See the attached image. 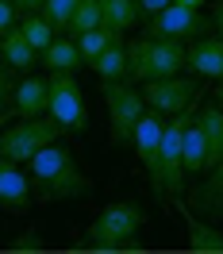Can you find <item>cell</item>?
<instances>
[{"label":"cell","mask_w":223,"mask_h":254,"mask_svg":"<svg viewBox=\"0 0 223 254\" xmlns=\"http://www.w3.org/2000/svg\"><path fill=\"white\" fill-rule=\"evenodd\" d=\"M8 27H16V4L12 0H0V35L8 31Z\"/></svg>","instance_id":"83f0119b"},{"label":"cell","mask_w":223,"mask_h":254,"mask_svg":"<svg viewBox=\"0 0 223 254\" xmlns=\"http://www.w3.org/2000/svg\"><path fill=\"white\" fill-rule=\"evenodd\" d=\"M62 135H65V131H62V124H58L54 116H31V120H19V124H12V127L0 131V158L27 166L35 150L58 143Z\"/></svg>","instance_id":"277c9868"},{"label":"cell","mask_w":223,"mask_h":254,"mask_svg":"<svg viewBox=\"0 0 223 254\" xmlns=\"http://www.w3.org/2000/svg\"><path fill=\"white\" fill-rule=\"evenodd\" d=\"M39 62L47 65L50 73H73L77 65H85V58H81V50H77V39H54V43L43 50Z\"/></svg>","instance_id":"d6986e66"},{"label":"cell","mask_w":223,"mask_h":254,"mask_svg":"<svg viewBox=\"0 0 223 254\" xmlns=\"http://www.w3.org/2000/svg\"><path fill=\"white\" fill-rule=\"evenodd\" d=\"M81 0H47L39 12L50 19V27L54 31H69V19H73V12H77Z\"/></svg>","instance_id":"cb8c5ba5"},{"label":"cell","mask_w":223,"mask_h":254,"mask_svg":"<svg viewBox=\"0 0 223 254\" xmlns=\"http://www.w3.org/2000/svg\"><path fill=\"white\" fill-rule=\"evenodd\" d=\"M93 27H100V0H81L73 19H69V31L81 35V31H93Z\"/></svg>","instance_id":"d4e9b609"},{"label":"cell","mask_w":223,"mask_h":254,"mask_svg":"<svg viewBox=\"0 0 223 254\" xmlns=\"http://www.w3.org/2000/svg\"><path fill=\"white\" fill-rule=\"evenodd\" d=\"M19 31L27 35V43H31L39 54L54 43V27H50V19L43 16V12H27V16H23V23H19Z\"/></svg>","instance_id":"603a6c76"},{"label":"cell","mask_w":223,"mask_h":254,"mask_svg":"<svg viewBox=\"0 0 223 254\" xmlns=\"http://www.w3.org/2000/svg\"><path fill=\"white\" fill-rule=\"evenodd\" d=\"M216 104H220V108H223V77L216 81Z\"/></svg>","instance_id":"1f68e13d"},{"label":"cell","mask_w":223,"mask_h":254,"mask_svg":"<svg viewBox=\"0 0 223 254\" xmlns=\"http://www.w3.org/2000/svg\"><path fill=\"white\" fill-rule=\"evenodd\" d=\"M181 158H185V174H204V131H200L196 116H189V124H185Z\"/></svg>","instance_id":"ffe728a7"},{"label":"cell","mask_w":223,"mask_h":254,"mask_svg":"<svg viewBox=\"0 0 223 254\" xmlns=\"http://www.w3.org/2000/svg\"><path fill=\"white\" fill-rule=\"evenodd\" d=\"M212 31L223 39V0H216V12H212Z\"/></svg>","instance_id":"4dcf8cb0"},{"label":"cell","mask_w":223,"mask_h":254,"mask_svg":"<svg viewBox=\"0 0 223 254\" xmlns=\"http://www.w3.org/2000/svg\"><path fill=\"white\" fill-rule=\"evenodd\" d=\"M12 89H16V81H12V65L4 62V65H0V108L12 100Z\"/></svg>","instance_id":"4316f807"},{"label":"cell","mask_w":223,"mask_h":254,"mask_svg":"<svg viewBox=\"0 0 223 254\" xmlns=\"http://www.w3.org/2000/svg\"><path fill=\"white\" fill-rule=\"evenodd\" d=\"M12 4H16V12H23V16H27V12H39L47 0H12Z\"/></svg>","instance_id":"f546056e"},{"label":"cell","mask_w":223,"mask_h":254,"mask_svg":"<svg viewBox=\"0 0 223 254\" xmlns=\"http://www.w3.org/2000/svg\"><path fill=\"white\" fill-rule=\"evenodd\" d=\"M189 208L192 212H200L204 220H223V158L208 170V181L204 185H196L189 192Z\"/></svg>","instance_id":"4fadbf2b"},{"label":"cell","mask_w":223,"mask_h":254,"mask_svg":"<svg viewBox=\"0 0 223 254\" xmlns=\"http://www.w3.org/2000/svg\"><path fill=\"white\" fill-rule=\"evenodd\" d=\"M162 127H166V116H158L154 108H146L139 116V124H135V135H131V146H135V154L143 162L146 177H150V192H154V200H169L166 189H162V174H158V143H162Z\"/></svg>","instance_id":"30bf717a"},{"label":"cell","mask_w":223,"mask_h":254,"mask_svg":"<svg viewBox=\"0 0 223 254\" xmlns=\"http://www.w3.org/2000/svg\"><path fill=\"white\" fill-rule=\"evenodd\" d=\"M100 81H127V47H123V39H115L112 47H104L96 54L93 62H89Z\"/></svg>","instance_id":"ac0fdd59"},{"label":"cell","mask_w":223,"mask_h":254,"mask_svg":"<svg viewBox=\"0 0 223 254\" xmlns=\"http://www.w3.org/2000/svg\"><path fill=\"white\" fill-rule=\"evenodd\" d=\"M200 131H204V174L223 158V108L220 104H204L196 112Z\"/></svg>","instance_id":"2e32d148"},{"label":"cell","mask_w":223,"mask_h":254,"mask_svg":"<svg viewBox=\"0 0 223 254\" xmlns=\"http://www.w3.org/2000/svg\"><path fill=\"white\" fill-rule=\"evenodd\" d=\"M135 19H139V4L135 0H100V23L112 27V31H127L135 27Z\"/></svg>","instance_id":"44dd1931"},{"label":"cell","mask_w":223,"mask_h":254,"mask_svg":"<svg viewBox=\"0 0 223 254\" xmlns=\"http://www.w3.org/2000/svg\"><path fill=\"white\" fill-rule=\"evenodd\" d=\"M0 208L16 216L31 208V177L19 170V162L8 158H0Z\"/></svg>","instance_id":"7c38bea8"},{"label":"cell","mask_w":223,"mask_h":254,"mask_svg":"<svg viewBox=\"0 0 223 254\" xmlns=\"http://www.w3.org/2000/svg\"><path fill=\"white\" fill-rule=\"evenodd\" d=\"M177 4H185V8H204L208 0H177Z\"/></svg>","instance_id":"d6a6232c"},{"label":"cell","mask_w":223,"mask_h":254,"mask_svg":"<svg viewBox=\"0 0 223 254\" xmlns=\"http://www.w3.org/2000/svg\"><path fill=\"white\" fill-rule=\"evenodd\" d=\"M212 31V16H204L200 8H185V4H169L150 16L146 23V35H158V39H181V43H192L200 35Z\"/></svg>","instance_id":"9c48e42d"},{"label":"cell","mask_w":223,"mask_h":254,"mask_svg":"<svg viewBox=\"0 0 223 254\" xmlns=\"http://www.w3.org/2000/svg\"><path fill=\"white\" fill-rule=\"evenodd\" d=\"M139 93H143L146 108H154L158 116H177V112L192 108L196 96L204 93V89H200V81H196V77H181V73H173V77L143 81Z\"/></svg>","instance_id":"52a82bcc"},{"label":"cell","mask_w":223,"mask_h":254,"mask_svg":"<svg viewBox=\"0 0 223 254\" xmlns=\"http://www.w3.org/2000/svg\"><path fill=\"white\" fill-rule=\"evenodd\" d=\"M47 89H50L47 116H54L62 124V131H85L89 112H85V96H81V85L73 81V73H50Z\"/></svg>","instance_id":"ba28073f"},{"label":"cell","mask_w":223,"mask_h":254,"mask_svg":"<svg viewBox=\"0 0 223 254\" xmlns=\"http://www.w3.org/2000/svg\"><path fill=\"white\" fill-rule=\"evenodd\" d=\"M100 93H104V104H108V139L112 146L131 143L135 135V124L146 112L143 93L131 85V81H100Z\"/></svg>","instance_id":"5b68a950"},{"label":"cell","mask_w":223,"mask_h":254,"mask_svg":"<svg viewBox=\"0 0 223 254\" xmlns=\"http://www.w3.org/2000/svg\"><path fill=\"white\" fill-rule=\"evenodd\" d=\"M185 69H192L196 77L220 81L223 77V39L220 35L208 31L200 39H192L189 47H185Z\"/></svg>","instance_id":"8fae6325"},{"label":"cell","mask_w":223,"mask_h":254,"mask_svg":"<svg viewBox=\"0 0 223 254\" xmlns=\"http://www.w3.org/2000/svg\"><path fill=\"white\" fill-rule=\"evenodd\" d=\"M185 69V43L181 39H158L143 35L127 47V77L131 81H154L173 77Z\"/></svg>","instance_id":"3957f363"},{"label":"cell","mask_w":223,"mask_h":254,"mask_svg":"<svg viewBox=\"0 0 223 254\" xmlns=\"http://www.w3.org/2000/svg\"><path fill=\"white\" fill-rule=\"evenodd\" d=\"M146 223V212L135 200H115V204L100 208V216L89 223L81 251H96V254H119L123 239L139 235V227Z\"/></svg>","instance_id":"7a4b0ae2"},{"label":"cell","mask_w":223,"mask_h":254,"mask_svg":"<svg viewBox=\"0 0 223 254\" xmlns=\"http://www.w3.org/2000/svg\"><path fill=\"white\" fill-rule=\"evenodd\" d=\"M192 108L177 112L166 120L162 127V143H158V174H162V189L169 200H177L185 192V158H181V139H185V124H189Z\"/></svg>","instance_id":"8992f818"},{"label":"cell","mask_w":223,"mask_h":254,"mask_svg":"<svg viewBox=\"0 0 223 254\" xmlns=\"http://www.w3.org/2000/svg\"><path fill=\"white\" fill-rule=\"evenodd\" d=\"M47 100H50V89L43 77H23L16 81L12 89V104H16V116L19 120H31V116H47Z\"/></svg>","instance_id":"5bb4252c"},{"label":"cell","mask_w":223,"mask_h":254,"mask_svg":"<svg viewBox=\"0 0 223 254\" xmlns=\"http://www.w3.org/2000/svg\"><path fill=\"white\" fill-rule=\"evenodd\" d=\"M0 58L12 65V69H31L39 62V50L27 43V35L19 31V27H8V31L0 35Z\"/></svg>","instance_id":"e0dca14e"},{"label":"cell","mask_w":223,"mask_h":254,"mask_svg":"<svg viewBox=\"0 0 223 254\" xmlns=\"http://www.w3.org/2000/svg\"><path fill=\"white\" fill-rule=\"evenodd\" d=\"M8 251H16V254H23V251H43V235H39V231H19V235L8 243Z\"/></svg>","instance_id":"484cf974"},{"label":"cell","mask_w":223,"mask_h":254,"mask_svg":"<svg viewBox=\"0 0 223 254\" xmlns=\"http://www.w3.org/2000/svg\"><path fill=\"white\" fill-rule=\"evenodd\" d=\"M181 212H185V227H189V247L192 254H223V231L216 227L212 220H200L192 208L181 204Z\"/></svg>","instance_id":"9a60e30c"},{"label":"cell","mask_w":223,"mask_h":254,"mask_svg":"<svg viewBox=\"0 0 223 254\" xmlns=\"http://www.w3.org/2000/svg\"><path fill=\"white\" fill-rule=\"evenodd\" d=\"M135 4H139V16H154V12H162V8H169V4H173V0H135Z\"/></svg>","instance_id":"f1b7e54d"},{"label":"cell","mask_w":223,"mask_h":254,"mask_svg":"<svg viewBox=\"0 0 223 254\" xmlns=\"http://www.w3.org/2000/svg\"><path fill=\"white\" fill-rule=\"evenodd\" d=\"M115 39H123V35L112 31V27H104V23H100V27H93V31H81V35H77V50H81V58H85V65L93 62L104 47H112Z\"/></svg>","instance_id":"7402d4cb"},{"label":"cell","mask_w":223,"mask_h":254,"mask_svg":"<svg viewBox=\"0 0 223 254\" xmlns=\"http://www.w3.org/2000/svg\"><path fill=\"white\" fill-rule=\"evenodd\" d=\"M27 166H31L27 170L31 196L47 200V204L50 200H77V196H85V192L93 189V181L77 170V162L69 154V146H62V139L43 146V150H35Z\"/></svg>","instance_id":"6da1fadb"}]
</instances>
